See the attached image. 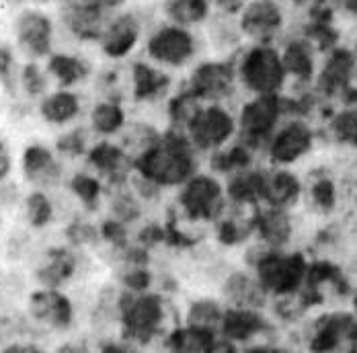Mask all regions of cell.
Returning a JSON list of instances; mask_svg holds the SVG:
<instances>
[{
    "label": "cell",
    "instance_id": "obj_1",
    "mask_svg": "<svg viewBox=\"0 0 357 353\" xmlns=\"http://www.w3.org/2000/svg\"><path fill=\"white\" fill-rule=\"evenodd\" d=\"M206 167L204 158L189 144L187 136L165 128L160 138L134 156V175L152 183L167 195L175 193L197 171Z\"/></svg>",
    "mask_w": 357,
    "mask_h": 353
},
{
    "label": "cell",
    "instance_id": "obj_2",
    "mask_svg": "<svg viewBox=\"0 0 357 353\" xmlns=\"http://www.w3.org/2000/svg\"><path fill=\"white\" fill-rule=\"evenodd\" d=\"M119 337L150 350L154 343H162L165 335L178 322L175 304L165 290L126 292L119 290Z\"/></svg>",
    "mask_w": 357,
    "mask_h": 353
},
{
    "label": "cell",
    "instance_id": "obj_3",
    "mask_svg": "<svg viewBox=\"0 0 357 353\" xmlns=\"http://www.w3.org/2000/svg\"><path fill=\"white\" fill-rule=\"evenodd\" d=\"M241 263L255 273L257 282L261 283L269 300H275L291 296L306 285L312 255L308 248L294 247L271 250L250 241L241 250Z\"/></svg>",
    "mask_w": 357,
    "mask_h": 353
},
{
    "label": "cell",
    "instance_id": "obj_4",
    "mask_svg": "<svg viewBox=\"0 0 357 353\" xmlns=\"http://www.w3.org/2000/svg\"><path fill=\"white\" fill-rule=\"evenodd\" d=\"M321 142V132L310 117L287 115L261 152V163L280 169H300L306 165Z\"/></svg>",
    "mask_w": 357,
    "mask_h": 353
},
{
    "label": "cell",
    "instance_id": "obj_5",
    "mask_svg": "<svg viewBox=\"0 0 357 353\" xmlns=\"http://www.w3.org/2000/svg\"><path fill=\"white\" fill-rule=\"evenodd\" d=\"M238 87L250 97L282 95L287 84V72L282 52L273 43H250L247 50L234 54Z\"/></svg>",
    "mask_w": 357,
    "mask_h": 353
},
{
    "label": "cell",
    "instance_id": "obj_6",
    "mask_svg": "<svg viewBox=\"0 0 357 353\" xmlns=\"http://www.w3.org/2000/svg\"><path fill=\"white\" fill-rule=\"evenodd\" d=\"M289 115V99L284 95H255L249 97L236 111V142L247 146L255 154L265 148V144Z\"/></svg>",
    "mask_w": 357,
    "mask_h": 353
},
{
    "label": "cell",
    "instance_id": "obj_7",
    "mask_svg": "<svg viewBox=\"0 0 357 353\" xmlns=\"http://www.w3.org/2000/svg\"><path fill=\"white\" fill-rule=\"evenodd\" d=\"M183 134L206 163L236 142V113L226 103H204Z\"/></svg>",
    "mask_w": 357,
    "mask_h": 353
},
{
    "label": "cell",
    "instance_id": "obj_8",
    "mask_svg": "<svg viewBox=\"0 0 357 353\" xmlns=\"http://www.w3.org/2000/svg\"><path fill=\"white\" fill-rule=\"evenodd\" d=\"M144 54L146 62L154 64L160 70H183L197 58L199 39L193 29L165 21L146 36Z\"/></svg>",
    "mask_w": 357,
    "mask_h": 353
},
{
    "label": "cell",
    "instance_id": "obj_9",
    "mask_svg": "<svg viewBox=\"0 0 357 353\" xmlns=\"http://www.w3.org/2000/svg\"><path fill=\"white\" fill-rule=\"evenodd\" d=\"M304 341L308 353H356L357 315L326 310L308 322Z\"/></svg>",
    "mask_w": 357,
    "mask_h": 353
},
{
    "label": "cell",
    "instance_id": "obj_10",
    "mask_svg": "<svg viewBox=\"0 0 357 353\" xmlns=\"http://www.w3.org/2000/svg\"><path fill=\"white\" fill-rule=\"evenodd\" d=\"M183 87L202 103H226L238 89L234 56L197 62Z\"/></svg>",
    "mask_w": 357,
    "mask_h": 353
},
{
    "label": "cell",
    "instance_id": "obj_11",
    "mask_svg": "<svg viewBox=\"0 0 357 353\" xmlns=\"http://www.w3.org/2000/svg\"><path fill=\"white\" fill-rule=\"evenodd\" d=\"M302 175H304V202L300 212L308 213V218L321 220V224L339 218L345 206L343 179L326 167L310 169L308 173Z\"/></svg>",
    "mask_w": 357,
    "mask_h": 353
},
{
    "label": "cell",
    "instance_id": "obj_12",
    "mask_svg": "<svg viewBox=\"0 0 357 353\" xmlns=\"http://www.w3.org/2000/svg\"><path fill=\"white\" fill-rule=\"evenodd\" d=\"M62 17L70 33L80 41H99L113 10L123 4V0H60Z\"/></svg>",
    "mask_w": 357,
    "mask_h": 353
},
{
    "label": "cell",
    "instance_id": "obj_13",
    "mask_svg": "<svg viewBox=\"0 0 357 353\" xmlns=\"http://www.w3.org/2000/svg\"><path fill=\"white\" fill-rule=\"evenodd\" d=\"M302 212H291L282 208L259 206L255 213V234L252 241L271 250L298 247V236L302 232Z\"/></svg>",
    "mask_w": 357,
    "mask_h": 353
},
{
    "label": "cell",
    "instance_id": "obj_14",
    "mask_svg": "<svg viewBox=\"0 0 357 353\" xmlns=\"http://www.w3.org/2000/svg\"><path fill=\"white\" fill-rule=\"evenodd\" d=\"M304 202V175L300 169L261 167L259 206L300 212Z\"/></svg>",
    "mask_w": 357,
    "mask_h": 353
},
{
    "label": "cell",
    "instance_id": "obj_15",
    "mask_svg": "<svg viewBox=\"0 0 357 353\" xmlns=\"http://www.w3.org/2000/svg\"><path fill=\"white\" fill-rule=\"evenodd\" d=\"M218 296L228 308L265 310L269 306V296L257 282L255 273L243 263L230 265L218 282Z\"/></svg>",
    "mask_w": 357,
    "mask_h": 353
},
{
    "label": "cell",
    "instance_id": "obj_16",
    "mask_svg": "<svg viewBox=\"0 0 357 353\" xmlns=\"http://www.w3.org/2000/svg\"><path fill=\"white\" fill-rule=\"evenodd\" d=\"M243 39L252 43H271L286 25L284 8L278 0H249L236 17Z\"/></svg>",
    "mask_w": 357,
    "mask_h": 353
},
{
    "label": "cell",
    "instance_id": "obj_17",
    "mask_svg": "<svg viewBox=\"0 0 357 353\" xmlns=\"http://www.w3.org/2000/svg\"><path fill=\"white\" fill-rule=\"evenodd\" d=\"M86 165L93 175H97L105 187L123 185L130 181L134 173V158L132 154L113 140L95 142L86 152Z\"/></svg>",
    "mask_w": 357,
    "mask_h": 353
},
{
    "label": "cell",
    "instance_id": "obj_18",
    "mask_svg": "<svg viewBox=\"0 0 357 353\" xmlns=\"http://www.w3.org/2000/svg\"><path fill=\"white\" fill-rule=\"evenodd\" d=\"M21 173L33 189H56L64 183L62 156L45 144H27L21 154Z\"/></svg>",
    "mask_w": 357,
    "mask_h": 353
},
{
    "label": "cell",
    "instance_id": "obj_19",
    "mask_svg": "<svg viewBox=\"0 0 357 353\" xmlns=\"http://www.w3.org/2000/svg\"><path fill=\"white\" fill-rule=\"evenodd\" d=\"M27 317L50 331H68L74 324V304L54 287H37L27 296Z\"/></svg>",
    "mask_w": 357,
    "mask_h": 353
},
{
    "label": "cell",
    "instance_id": "obj_20",
    "mask_svg": "<svg viewBox=\"0 0 357 353\" xmlns=\"http://www.w3.org/2000/svg\"><path fill=\"white\" fill-rule=\"evenodd\" d=\"M278 324L265 315V310H247V308H228L220 326V335L228 341L245 347L257 341L273 339Z\"/></svg>",
    "mask_w": 357,
    "mask_h": 353
},
{
    "label": "cell",
    "instance_id": "obj_21",
    "mask_svg": "<svg viewBox=\"0 0 357 353\" xmlns=\"http://www.w3.org/2000/svg\"><path fill=\"white\" fill-rule=\"evenodd\" d=\"M142 33V17L134 10H119L109 19L107 27L99 39L101 52L111 60H123L138 47Z\"/></svg>",
    "mask_w": 357,
    "mask_h": 353
},
{
    "label": "cell",
    "instance_id": "obj_22",
    "mask_svg": "<svg viewBox=\"0 0 357 353\" xmlns=\"http://www.w3.org/2000/svg\"><path fill=\"white\" fill-rule=\"evenodd\" d=\"M15 39L17 45L29 58H45L52 56V39H54V23L52 19L37 10L25 8L15 19Z\"/></svg>",
    "mask_w": 357,
    "mask_h": 353
},
{
    "label": "cell",
    "instance_id": "obj_23",
    "mask_svg": "<svg viewBox=\"0 0 357 353\" xmlns=\"http://www.w3.org/2000/svg\"><path fill=\"white\" fill-rule=\"evenodd\" d=\"M357 56L354 50L333 47L317 74V91L324 97H345L356 80Z\"/></svg>",
    "mask_w": 357,
    "mask_h": 353
},
{
    "label": "cell",
    "instance_id": "obj_24",
    "mask_svg": "<svg viewBox=\"0 0 357 353\" xmlns=\"http://www.w3.org/2000/svg\"><path fill=\"white\" fill-rule=\"evenodd\" d=\"M78 271V255L76 248L68 245L47 247L43 250L36 267V280L39 287L62 290Z\"/></svg>",
    "mask_w": 357,
    "mask_h": 353
},
{
    "label": "cell",
    "instance_id": "obj_25",
    "mask_svg": "<svg viewBox=\"0 0 357 353\" xmlns=\"http://www.w3.org/2000/svg\"><path fill=\"white\" fill-rule=\"evenodd\" d=\"M105 200H107L109 218L130 226L132 230L142 226L146 220L154 218V213L146 208V204L136 195V191L132 189L130 181L123 183V185L105 187Z\"/></svg>",
    "mask_w": 357,
    "mask_h": 353
},
{
    "label": "cell",
    "instance_id": "obj_26",
    "mask_svg": "<svg viewBox=\"0 0 357 353\" xmlns=\"http://www.w3.org/2000/svg\"><path fill=\"white\" fill-rule=\"evenodd\" d=\"M130 78H132V99L138 103L160 101L173 84V78L169 72L156 68L154 64L146 60H138L132 64Z\"/></svg>",
    "mask_w": 357,
    "mask_h": 353
},
{
    "label": "cell",
    "instance_id": "obj_27",
    "mask_svg": "<svg viewBox=\"0 0 357 353\" xmlns=\"http://www.w3.org/2000/svg\"><path fill=\"white\" fill-rule=\"evenodd\" d=\"M224 315H226V304L220 300V296L199 294V296H193L191 300H187V304L181 310L178 322H185L195 329L220 335Z\"/></svg>",
    "mask_w": 357,
    "mask_h": 353
},
{
    "label": "cell",
    "instance_id": "obj_28",
    "mask_svg": "<svg viewBox=\"0 0 357 353\" xmlns=\"http://www.w3.org/2000/svg\"><path fill=\"white\" fill-rule=\"evenodd\" d=\"M280 52H282L287 78H294L300 84H310L317 78V58H314L317 47L306 37L287 41L284 50Z\"/></svg>",
    "mask_w": 357,
    "mask_h": 353
},
{
    "label": "cell",
    "instance_id": "obj_29",
    "mask_svg": "<svg viewBox=\"0 0 357 353\" xmlns=\"http://www.w3.org/2000/svg\"><path fill=\"white\" fill-rule=\"evenodd\" d=\"M91 130L95 136H99L101 140H113L119 138L123 134V130L128 128L130 119H128V111L121 105L119 99H103L99 103H95L91 109Z\"/></svg>",
    "mask_w": 357,
    "mask_h": 353
},
{
    "label": "cell",
    "instance_id": "obj_30",
    "mask_svg": "<svg viewBox=\"0 0 357 353\" xmlns=\"http://www.w3.org/2000/svg\"><path fill=\"white\" fill-rule=\"evenodd\" d=\"M319 132L328 144L357 152V105H343L333 111Z\"/></svg>",
    "mask_w": 357,
    "mask_h": 353
},
{
    "label": "cell",
    "instance_id": "obj_31",
    "mask_svg": "<svg viewBox=\"0 0 357 353\" xmlns=\"http://www.w3.org/2000/svg\"><path fill=\"white\" fill-rule=\"evenodd\" d=\"M162 15L167 23L195 29L199 25H208L214 8L210 0H165Z\"/></svg>",
    "mask_w": 357,
    "mask_h": 353
},
{
    "label": "cell",
    "instance_id": "obj_32",
    "mask_svg": "<svg viewBox=\"0 0 357 353\" xmlns=\"http://www.w3.org/2000/svg\"><path fill=\"white\" fill-rule=\"evenodd\" d=\"M82 111L80 99L76 93H72L68 89H60L54 91L50 95H45L39 103V115L45 123L52 126H66L72 123Z\"/></svg>",
    "mask_w": 357,
    "mask_h": 353
},
{
    "label": "cell",
    "instance_id": "obj_33",
    "mask_svg": "<svg viewBox=\"0 0 357 353\" xmlns=\"http://www.w3.org/2000/svg\"><path fill=\"white\" fill-rule=\"evenodd\" d=\"M215 333L195 329L191 324L177 322L162 339L160 347L171 353H206Z\"/></svg>",
    "mask_w": 357,
    "mask_h": 353
},
{
    "label": "cell",
    "instance_id": "obj_34",
    "mask_svg": "<svg viewBox=\"0 0 357 353\" xmlns=\"http://www.w3.org/2000/svg\"><path fill=\"white\" fill-rule=\"evenodd\" d=\"M68 189L70 193L80 202L84 212L95 213L101 208V202L105 200V183L91 171H80L74 173L68 179Z\"/></svg>",
    "mask_w": 357,
    "mask_h": 353
},
{
    "label": "cell",
    "instance_id": "obj_35",
    "mask_svg": "<svg viewBox=\"0 0 357 353\" xmlns=\"http://www.w3.org/2000/svg\"><path fill=\"white\" fill-rule=\"evenodd\" d=\"M47 72L58 80L60 89H70L89 78L91 66L86 60L70 54H52L47 62Z\"/></svg>",
    "mask_w": 357,
    "mask_h": 353
},
{
    "label": "cell",
    "instance_id": "obj_36",
    "mask_svg": "<svg viewBox=\"0 0 357 353\" xmlns=\"http://www.w3.org/2000/svg\"><path fill=\"white\" fill-rule=\"evenodd\" d=\"M202 105H204L202 101H197L185 87H181L167 101V128L185 132V128L189 126V121L195 117Z\"/></svg>",
    "mask_w": 357,
    "mask_h": 353
},
{
    "label": "cell",
    "instance_id": "obj_37",
    "mask_svg": "<svg viewBox=\"0 0 357 353\" xmlns=\"http://www.w3.org/2000/svg\"><path fill=\"white\" fill-rule=\"evenodd\" d=\"M23 212H25V220H27L29 228L41 230V228H47L54 222L56 208H54V202L50 200L47 191L31 189L23 197Z\"/></svg>",
    "mask_w": 357,
    "mask_h": 353
},
{
    "label": "cell",
    "instance_id": "obj_38",
    "mask_svg": "<svg viewBox=\"0 0 357 353\" xmlns=\"http://www.w3.org/2000/svg\"><path fill=\"white\" fill-rule=\"evenodd\" d=\"M37 335V329L33 326V320L29 317H23L19 313H2L0 315V347L23 341Z\"/></svg>",
    "mask_w": 357,
    "mask_h": 353
},
{
    "label": "cell",
    "instance_id": "obj_39",
    "mask_svg": "<svg viewBox=\"0 0 357 353\" xmlns=\"http://www.w3.org/2000/svg\"><path fill=\"white\" fill-rule=\"evenodd\" d=\"M66 243L72 248L99 247L101 245V234H99V224L91 222L89 218H72L64 228Z\"/></svg>",
    "mask_w": 357,
    "mask_h": 353
},
{
    "label": "cell",
    "instance_id": "obj_40",
    "mask_svg": "<svg viewBox=\"0 0 357 353\" xmlns=\"http://www.w3.org/2000/svg\"><path fill=\"white\" fill-rule=\"evenodd\" d=\"M208 29H210V37L214 41L215 47L220 50H232L238 45L241 41V31H238V23L234 17H226L214 13L212 19L208 21Z\"/></svg>",
    "mask_w": 357,
    "mask_h": 353
},
{
    "label": "cell",
    "instance_id": "obj_41",
    "mask_svg": "<svg viewBox=\"0 0 357 353\" xmlns=\"http://www.w3.org/2000/svg\"><path fill=\"white\" fill-rule=\"evenodd\" d=\"M91 146L93 144H89V132L84 128H74L56 140L54 150L62 158H82V156H86Z\"/></svg>",
    "mask_w": 357,
    "mask_h": 353
},
{
    "label": "cell",
    "instance_id": "obj_42",
    "mask_svg": "<svg viewBox=\"0 0 357 353\" xmlns=\"http://www.w3.org/2000/svg\"><path fill=\"white\" fill-rule=\"evenodd\" d=\"M19 84L25 91L27 97H45L47 91V76L45 72L37 66L36 62H27L21 68V76H19Z\"/></svg>",
    "mask_w": 357,
    "mask_h": 353
},
{
    "label": "cell",
    "instance_id": "obj_43",
    "mask_svg": "<svg viewBox=\"0 0 357 353\" xmlns=\"http://www.w3.org/2000/svg\"><path fill=\"white\" fill-rule=\"evenodd\" d=\"M19 76L21 72L17 70V62H15V54L8 45H0V84L6 91V95L15 97L19 84Z\"/></svg>",
    "mask_w": 357,
    "mask_h": 353
},
{
    "label": "cell",
    "instance_id": "obj_44",
    "mask_svg": "<svg viewBox=\"0 0 357 353\" xmlns=\"http://www.w3.org/2000/svg\"><path fill=\"white\" fill-rule=\"evenodd\" d=\"M238 353H300L298 350H294L291 345H284V343H278L273 339H267V341H257V343H250L241 347Z\"/></svg>",
    "mask_w": 357,
    "mask_h": 353
},
{
    "label": "cell",
    "instance_id": "obj_45",
    "mask_svg": "<svg viewBox=\"0 0 357 353\" xmlns=\"http://www.w3.org/2000/svg\"><path fill=\"white\" fill-rule=\"evenodd\" d=\"M99 353H146L140 345L132 343V341H126L121 337L117 339H105L99 343Z\"/></svg>",
    "mask_w": 357,
    "mask_h": 353
},
{
    "label": "cell",
    "instance_id": "obj_46",
    "mask_svg": "<svg viewBox=\"0 0 357 353\" xmlns=\"http://www.w3.org/2000/svg\"><path fill=\"white\" fill-rule=\"evenodd\" d=\"M13 167H15V158L13 152L8 148V144L0 138V185L6 183L13 175Z\"/></svg>",
    "mask_w": 357,
    "mask_h": 353
},
{
    "label": "cell",
    "instance_id": "obj_47",
    "mask_svg": "<svg viewBox=\"0 0 357 353\" xmlns=\"http://www.w3.org/2000/svg\"><path fill=\"white\" fill-rule=\"evenodd\" d=\"M210 2L215 13L226 15V17H238V13L245 8L249 0H210Z\"/></svg>",
    "mask_w": 357,
    "mask_h": 353
},
{
    "label": "cell",
    "instance_id": "obj_48",
    "mask_svg": "<svg viewBox=\"0 0 357 353\" xmlns=\"http://www.w3.org/2000/svg\"><path fill=\"white\" fill-rule=\"evenodd\" d=\"M0 353H47L39 343L31 341V339H23V341H15L8 343L4 347H0Z\"/></svg>",
    "mask_w": 357,
    "mask_h": 353
},
{
    "label": "cell",
    "instance_id": "obj_49",
    "mask_svg": "<svg viewBox=\"0 0 357 353\" xmlns=\"http://www.w3.org/2000/svg\"><path fill=\"white\" fill-rule=\"evenodd\" d=\"M241 352V347L236 345V343H232V341H228L226 337H222V335H215L214 339H212V343H210V347L206 350V353H238Z\"/></svg>",
    "mask_w": 357,
    "mask_h": 353
},
{
    "label": "cell",
    "instance_id": "obj_50",
    "mask_svg": "<svg viewBox=\"0 0 357 353\" xmlns=\"http://www.w3.org/2000/svg\"><path fill=\"white\" fill-rule=\"evenodd\" d=\"M54 353H89V347L84 343H72V341H68V343H62Z\"/></svg>",
    "mask_w": 357,
    "mask_h": 353
},
{
    "label": "cell",
    "instance_id": "obj_51",
    "mask_svg": "<svg viewBox=\"0 0 357 353\" xmlns=\"http://www.w3.org/2000/svg\"><path fill=\"white\" fill-rule=\"evenodd\" d=\"M289 4L294 6H310V4H317V0H287Z\"/></svg>",
    "mask_w": 357,
    "mask_h": 353
},
{
    "label": "cell",
    "instance_id": "obj_52",
    "mask_svg": "<svg viewBox=\"0 0 357 353\" xmlns=\"http://www.w3.org/2000/svg\"><path fill=\"white\" fill-rule=\"evenodd\" d=\"M8 4H23V2H39V4H43V2H50V0H6Z\"/></svg>",
    "mask_w": 357,
    "mask_h": 353
},
{
    "label": "cell",
    "instance_id": "obj_53",
    "mask_svg": "<svg viewBox=\"0 0 357 353\" xmlns=\"http://www.w3.org/2000/svg\"><path fill=\"white\" fill-rule=\"evenodd\" d=\"M148 353H171V352H167V350H162V347H160V350H154V352H148Z\"/></svg>",
    "mask_w": 357,
    "mask_h": 353
},
{
    "label": "cell",
    "instance_id": "obj_54",
    "mask_svg": "<svg viewBox=\"0 0 357 353\" xmlns=\"http://www.w3.org/2000/svg\"><path fill=\"white\" fill-rule=\"evenodd\" d=\"M356 250H357V228H356Z\"/></svg>",
    "mask_w": 357,
    "mask_h": 353
},
{
    "label": "cell",
    "instance_id": "obj_55",
    "mask_svg": "<svg viewBox=\"0 0 357 353\" xmlns=\"http://www.w3.org/2000/svg\"><path fill=\"white\" fill-rule=\"evenodd\" d=\"M0 230H2V216H0Z\"/></svg>",
    "mask_w": 357,
    "mask_h": 353
},
{
    "label": "cell",
    "instance_id": "obj_56",
    "mask_svg": "<svg viewBox=\"0 0 357 353\" xmlns=\"http://www.w3.org/2000/svg\"><path fill=\"white\" fill-rule=\"evenodd\" d=\"M356 80H357V72H356Z\"/></svg>",
    "mask_w": 357,
    "mask_h": 353
},
{
    "label": "cell",
    "instance_id": "obj_57",
    "mask_svg": "<svg viewBox=\"0 0 357 353\" xmlns=\"http://www.w3.org/2000/svg\"><path fill=\"white\" fill-rule=\"evenodd\" d=\"M89 353H91V352H89Z\"/></svg>",
    "mask_w": 357,
    "mask_h": 353
}]
</instances>
